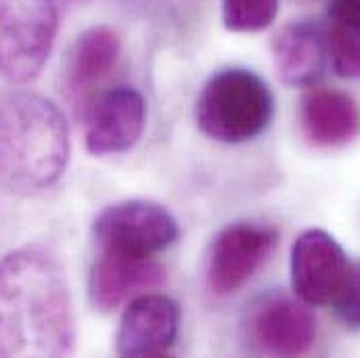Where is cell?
<instances>
[{
	"mask_svg": "<svg viewBox=\"0 0 360 358\" xmlns=\"http://www.w3.org/2000/svg\"><path fill=\"white\" fill-rule=\"evenodd\" d=\"M76 317L65 270L42 245L0 260V358H59L76 350Z\"/></svg>",
	"mask_w": 360,
	"mask_h": 358,
	"instance_id": "obj_1",
	"label": "cell"
},
{
	"mask_svg": "<svg viewBox=\"0 0 360 358\" xmlns=\"http://www.w3.org/2000/svg\"><path fill=\"white\" fill-rule=\"evenodd\" d=\"M72 143L61 109L40 96L21 92L4 101L0 184L17 195H36L65 174Z\"/></svg>",
	"mask_w": 360,
	"mask_h": 358,
	"instance_id": "obj_2",
	"label": "cell"
},
{
	"mask_svg": "<svg viewBox=\"0 0 360 358\" xmlns=\"http://www.w3.org/2000/svg\"><path fill=\"white\" fill-rule=\"evenodd\" d=\"M274 96L269 84L252 70L226 68L216 72L195 103L199 130L229 145L258 139L272 122Z\"/></svg>",
	"mask_w": 360,
	"mask_h": 358,
	"instance_id": "obj_3",
	"label": "cell"
},
{
	"mask_svg": "<svg viewBox=\"0 0 360 358\" xmlns=\"http://www.w3.org/2000/svg\"><path fill=\"white\" fill-rule=\"evenodd\" d=\"M57 0H0V76L23 84L44 68L57 38Z\"/></svg>",
	"mask_w": 360,
	"mask_h": 358,
	"instance_id": "obj_4",
	"label": "cell"
},
{
	"mask_svg": "<svg viewBox=\"0 0 360 358\" xmlns=\"http://www.w3.org/2000/svg\"><path fill=\"white\" fill-rule=\"evenodd\" d=\"M92 235L101 252L151 258L176 243L179 222L160 203L128 199L101 210Z\"/></svg>",
	"mask_w": 360,
	"mask_h": 358,
	"instance_id": "obj_5",
	"label": "cell"
},
{
	"mask_svg": "<svg viewBox=\"0 0 360 358\" xmlns=\"http://www.w3.org/2000/svg\"><path fill=\"white\" fill-rule=\"evenodd\" d=\"M316 319L306 302L272 291L254 300L243 319L250 352L264 357H300L316 342Z\"/></svg>",
	"mask_w": 360,
	"mask_h": 358,
	"instance_id": "obj_6",
	"label": "cell"
},
{
	"mask_svg": "<svg viewBox=\"0 0 360 358\" xmlns=\"http://www.w3.org/2000/svg\"><path fill=\"white\" fill-rule=\"evenodd\" d=\"M278 231L266 222H235L224 226L212 241L205 281L212 293L239 291L269 260L276 248Z\"/></svg>",
	"mask_w": 360,
	"mask_h": 358,
	"instance_id": "obj_7",
	"label": "cell"
},
{
	"mask_svg": "<svg viewBox=\"0 0 360 358\" xmlns=\"http://www.w3.org/2000/svg\"><path fill=\"white\" fill-rule=\"evenodd\" d=\"M350 260L333 235L323 229L304 231L291 248V287L308 306L333 304L342 291Z\"/></svg>",
	"mask_w": 360,
	"mask_h": 358,
	"instance_id": "obj_8",
	"label": "cell"
},
{
	"mask_svg": "<svg viewBox=\"0 0 360 358\" xmlns=\"http://www.w3.org/2000/svg\"><path fill=\"white\" fill-rule=\"evenodd\" d=\"M147 124V103L132 87L103 92L86 109V151L105 158L132 149Z\"/></svg>",
	"mask_w": 360,
	"mask_h": 358,
	"instance_id": "obj_9",
	"label": "cell"
},
{
	"mask_svg": "<svg viewBox=\"0 0 360 358\" xmlns=\"http://www.w3.org/2000/svg\"><path fill=\"white\" fill-rule=\"evenodd\" d=\"M179 331V304L168 295L149 291L126 304L115 335V352L130 358L160 357L176 344Z\"/></svg>",
	"mask_w": 360,
	"mask_h": 358,
	"instance_id": "obj_10",
	"label": "cell"
},
{
	"mask_svg": "<svg viewBox=\"0 0 360 358\" xmlns=\"http://www.w3.org/2000/svg\"><path fill=\"white\" fill-rule=\"evenodd\" d=\"M166 281V270L151 258L101 252L89 274V295L101 312H113Z\"/></svg>",
	"mask_w": 360,
	"mask_h": 358,
	"instance_id": "obj_11",
	"label": "cell"
},
{
	"mask_svg": "<svg viewBox=\"0 0 360 358\" xmlns=\"http://www.w3.org/2000/svg\"><path fill=\"white\" fill-rule=\"evenodd\" d=\"M272 59L287 87H314L325 76L329 61L325 25L312 19L287 23L272 38Z\"/></svg>",
	"mask_w": 360,
	"mask_h": 358,
	"instance_id": "obj_12",
	"label": "cell"
},
{
	"mask_svg": "<svg viewBox=\"0 0 360 358\" xmlns=\"http://www.w3.org/2000/svg\"><path fill=\"white\" fill-rule=\"evenodd\" d=\"M300 124L312 145L342 147L359 136V105L350 94L340 90H308L300 101Z\"/></svg>",
	"mask_w": 360,
	"mask_h": 358,
	"instance_id": "obj_13",
	"label": "cell"
},
{
	"mask_svg": "<svg viewBox=\"0 0 360 358\" xmlns=\"http://www.w3.org/2000/svg\"><path fill=\"white\" fill-rule=\"evenodd\" d=\"M122 53L117 34L107 25H94L86 30L74 44L65 65V92L78 107L84 105L94 87H98L115 68Z\"/></svg>",
	"mask_w": 360,
	"mask_h": 358,
	"instance_id": "obj_14",
	"label": "cell"
},
{
	"mask_svg": "<svg viewBox=\"0 0 360 358\" xmlns=\"http://www.w3.org/2000/svg\"><path fill=\"white\" fill-rule=\"evenodd\" d=\"M327 49L338 76L360 78V0H329Z\"/></svg>",
	"mask_w": 360,
	"mask_h": 358,
	"instance_id": "obj_15",
	"label": "cell"
},
{
	"mask_svg": "<svg viewBox=\"0 0 360 358\" xmlns=\"http://www.w3.org/2000/svg\"><path fill=\"white\" fill-rule=\"evenodd\" d=\"M278 0H222L224 27L239 34L262 32L276 19Z\"/></svg>",
	"mask_w": 360,
	"mask_h": 358,
	"instance_id": "obj_16",
	"label": "cell"
},
{
	"mask_svg": "<svg viewBox=\"0 0 360 358\" xmlns=\"http://www.w3.org/2000/svg\"><path fill=\"white\" fill-rule=\"evenodd\" d=\"M333 308L335 317L346 329L360 331V262H354L350 267L342 291L333 300Z\"/></svg>",
	"mask_w": 360,
	"mask_h": 358,
	"instance_id": "obj_17",
	"label": "cell"
},
{
	"mask_svg": "<svg viewBox=\"0 0 360 358\" xmlns=\"http://www.w3.org/2000/svg\"><path fill=\"white\" fill-rule=\"evenodd\" d=\"M2 132H4V101H0V149H2Z\"/></svg>",
	"mask_w": 360,
	"mask_h": 358,
	"instance_id": "obj_18",
	"label": "cell"
}]
</instances>
